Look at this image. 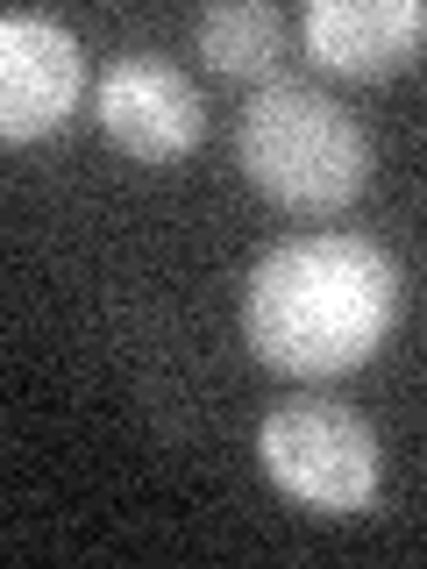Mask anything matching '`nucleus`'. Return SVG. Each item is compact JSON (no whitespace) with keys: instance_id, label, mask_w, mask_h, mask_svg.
<instances>
[{"instance_id":"nucleus-1","label":"nucleus","mask_w":427,"mask_h":569,"mask_svg":"<svg viewBox=\"0 0 427 569\" xmlns=\"http://www.w3.org/2000/svg\"><path fill=\"white\" fill-rule=\"evenodd\" d=\"M399 320V263L370 236H292L249 271L242 335L285 378H342Z\"/></svg>"},{"instance_id":"nucleus-2","label":"nucleus","mask_w":427,"mask_h":569,"mask_svg":"<svg viewBox=\"0 0 427 569\" xmlns=\"http://www.w3.org/2000/svg\"><path fill=\"white\" fill-rule=\"evenodd\" d=\"M236 157L264 200L292 213H335L364 192L370 178V136L335 93L299 79H271L249 93L236 121Z\"/></svg>"},{"instance_id":"nucleus-3","label":"nucleus","mask_w":427,"mask_h":569,"mask_svg":"<svg viewBox=\"0 0 427 569\" xmlns=\"http://www.w3.org/2000/svg\"><path fill=\"white\" fill-rule=\"evenodd\" d=\"M257 456L285 498L328 512V520L370 512L385 491V449L370 435V420L335 399H285L278 413H264Z\"/></svg>"},{"instance_id":"nucleus-4","label":"nucleus","mask_w":427,"mask_h":569,"mask_svg":"<svg viewBox=\"0 0 427 569\" xmlns=\"http://www.w3.org/2000/svg\"><path fill=\"white\" fill-rule=\"evenodd\" d=\"M93 114H100L107 142L129 150L136 164H171V157H186L207 129L200 86L171 58H157V50H121V58L100 71Z\"/></svg>"},{"instance_id":"nucleus-5","label":"nucleus","mask_w":427,"mask_h":569,"mask_svg":"<svg viewBox=\"0 0 427 569\" xmlns=\"http://www.w3.org/2000/svg\"><path fill=\"white\" fill-rule=\"evenodd\" d=\"M86 100V58L79 36L50 14L14 8L0 22V136L36 142L50 129H64V114H79Z\"/></svg>"},{"instance_id":"nucleus-6","label":"nucleus","mask_w":427,"mask_h":569,"mask_svg":"<svg viewBox=\"0 0 427 569\" xmlns=\"http://www.w3.org/2000/svg\"><path fill=\"white\" fill-rule=\"evenodd\" d=\"M307 50L342 79H385L427 50V0H314Z\"/></svg>"},{"instance_id":"nucleus-7","label":"nucleus","mask_w":427,"mask_h":569,"mask_svg":"<svg viewBox=\"0 0 427 569\" xmlns=\"http://www.w3.org/2000/svg\"><path fill=\"white\" fill-rule=\"evenodd\" d=\"M192 43H200V58L214 71H228V79H264V71H278V58H285V14L271 0H228V8H207L200 22H192Z\"/></svg>"}]
</instances>
